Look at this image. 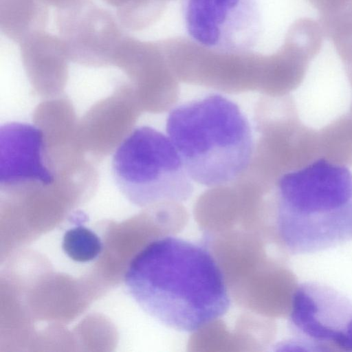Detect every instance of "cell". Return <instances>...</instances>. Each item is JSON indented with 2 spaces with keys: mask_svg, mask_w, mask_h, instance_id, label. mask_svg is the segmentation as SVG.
Instances as JSON below:
<instances>
[{
  "mask_svg": "<svg viewBox=\"0 0 352 352\" xmlns=\"http://www.w3.org/2000/svg\"><path fill=\"white\" fill-rule=\"evenodd\" d=\"M115 182L124 197L140 208L187 200L194 187L168 136L148 126L134 129L112 158Z\"/></svg>",
  "mask_w": 352,
  "mask_h": 352,
  "instance_id": "cell-4",
  "label": "cell"
},
{
  "mask_svg": "<svg viewBox=\"0 0 352 352\" xmlns=\"http://www.w3.org/2000/svg\"><path fill=\"white\" fill-rule=\"evenodd\" d=\"M45 141L37 126L10 122L0 128V184L19 186L30 183L43 186L54 181L45 162Z\"/></svg>",
  "mask_w": 352,
  "mask_h": 352,
  "instance_id": "cell-9",
  "label": "cell"
},
{
  "mask_svg": "<svg viewBox=\"0 0 352 352\" xmlns=\"http://www.w3.org/2000/svg\"><path fill=\"white\" fill-rule=\"evenodd\" d=\"M104 1H105L108 4L118 8L124 6V4H126L130 0H104Z\"/></svg>",
  "mask_w": 352,
  "mask_h": 352,
  "instance_id": "cell-16",
  "label": "cell"
},
{
  "mask_svg": "<svg viewBox=\"0 0 352 352\" xmlns=\"http://www.w3.org/2000/svg\"><path fill=\"white\" fill-rule=\"evenodd\" d=\"M62 248L72 260L87 263L98 257L102 250V243L93 230L83 226H77L65 232Z\"/></svg>",
  "mask_w": 352,
  "mask_h": 352,
  "instance_id": "cell-13",
  "label": "cell"
},
{
  "mask_svg": "<svg viewBox=\"0 0 352 352\" xmlns=\"http://www.w3.org/2000/svg\"><path fill=\"white\" fill-rule=\"evenodd\" d=\"M288 327L292 346L352 352V300L326 284L302 283L292 295Z\"/></svg>",
  "mask_w": 352,
  "mask_h": 352,
  "instance_id": "cell-5",
  "label": "cell"
},
{
  "mask_svg": "<svg viewBox=\"0 0 352 352\" xmlns=\"http://www.w3.org/2000/svg\"><path fill=\"white\" fill-rule=\"evenodd\" d=\"M47 20V5L41 0H0L1 31L14 42L43 31Z\"/></svg>",
  "mask_w": 352,
  "mask_h": 352,
  "instance_id": "cell-10",
  "label": "cell"
},
{
  "mask_svg": "<svg viewBox=\"0 0 352 352\" xmlns=\"http://www.w3.org/2000/svg\"><path fill=\"white\" fill-rule=\"evenodd\" d=\"M182 13L190 38L218 52L252 51L263 32L258 0H183Z\"/></svg>",
  "mask_w": 352,
  "mask_h": 352,
  "instance_id": "cell-6",
  "label": "cell"
},
{
  "mask_svg": "<svg viewBox=\"0 0 352 352\" xmlns=\"http://www.w3.org/2000/svg\"><path fill=\"white\" fill-rule=\"evenodd\" d=\"M46 5L54 6L58 9L65 8L74 3L77 0H41Z\"/></svg>",
  "mask_w": 352,
  "mask_h": 352,
  "instance_id": "cell-14",
  "label": "cell"
},
{
  "mask_svg": "<svg viewBox=\"0 0 352 352\" xmlns=\"http://www.w3.org/2000/svg\"><path fill=\"white\" fill-rule=\"evenodd\" d=\"M118 22L92 0H77L57 10L56 16V25L69 58L87 65L114 62L126 36Z\"/></svg>",
  "mask_w": 352,
  "mask_h": 352,
  "instance_id": "cell-8",
  "label": "cell"
},
{
  "mask_svg": "<svg viewBox=\"0 0 352 352\" xmlns=\"http://www.w3.org/2000/svg\"><path fill=\"white\" fill-rule=\"evenodd\" d=\"M166 1H169V0H166Z\"/></svg>",
  "mask_w": 352,
  "mask_h": 352,
  "instance_id": "cell-17",
  "label": "cell"
},
{
  "mask_svg": "<svg viewBox=\"0 0 352 352\" xmlns=\"http://www.w3.org/2000/svg\"><path fill=\"white\" fill-rule=\"evenodd\" d=\"M160 41L170 68L185 80L223 86L260 81L267 87L270 54L218 52L184 36Z\"/></svg>",
  "mask_w": 352,
  "mask_h": 352,
  "instance_id": "cell-7",
  "label": "cell"
},
{
  "mask_svg": "<svg viewBox=\"0 0 352 352\" xmlns=\"http://www.w3.org/2000/svg\"><path fill=\"white\" fill-rule=\"evenodd\" d=\"M165 0H130L117 8L118 19L124 28L140 31L155 23L166 10Z\"/></svg>",
  "mask_w": 352,
  "mask_h": 352,
  "instance_id": "cell-12",
  "label": "cell"
},
{
  "mask_svg": "<svg viewBox=\"0 0 352 352\" xmlns=\"http://www.w3.org/2000/svg\"><path fill=\"white\" fill-rule=\"evenodd\" d=\"M318 133L319 158L342 166H352V116H340Z\"/></svg>",
  "mask_w": 352,
  "mask_h": 352,
  "instance_id": "cell-11",
  "label": "cell"
},
{
  "mask_svg": "<svg viewBox=\"0 0 352 352\" xmlns=\"http://www.w3.org/2000/svg\"><path fill=\"white\" fill-rule=\"evenodd\" d=\"M129 296L170 329L195 332L228 311L221 269L206 247L176 236L158 237L131 260L124 275Z\"/></svg>",
  "mask_w": 352,
  "mask_h": 352,
  "instance_id": "cell-1",
  "label": "cell"
},
{
  "mask_svg": "<svg viewBox=\"0 0 352 352\" xmlns=\"http://www.w3.org/2000/svg\"><path fill=\"white\" fill-rule=\"evenodd\" d=\"M166 132L192 180L203 186L232 183L245 173L253 157L248 118L236 103L219 94L172 109Z\"/></svg>",
  "mask_w": 352,
  "mask_h": 352,
  "instance_id": "cell-3",
  "label": "cell"
},
{
  "mask_svg": "<svg viewBox=\"0 0 352 352\" xmlns=\"http://www.w3.org/2000/svg\"><path fill=\"white\" fill-rule=\"evenodd\" d=\"M346 74L347 76L348 80L349 81L350 85L352 88V60L347 63L346 64L344 65ZM350 113L352 116V101L351 104V109H350Z\"/></svg>",
  "mask_w": 352,
  "mask_h": 352,
  "instance_id": "cell-15",
  "label": "cell"
},
{
  "mask_svg": "<svg viewBox=\"0 0 352 352\" xmlns=\"http://www.w3.org/2000/svg\"><path fill=\"white\" fill-rule=\"evenodd\" d=\"M277 244L291 255L311 254L352 241V173L318 158L285 173L272 197Z\"/></svg>",
  "mask_w": 352,
  "mask_h": 352,
  "instance_id": "cell-2",
  "label": "cell"
}]
</instances>
